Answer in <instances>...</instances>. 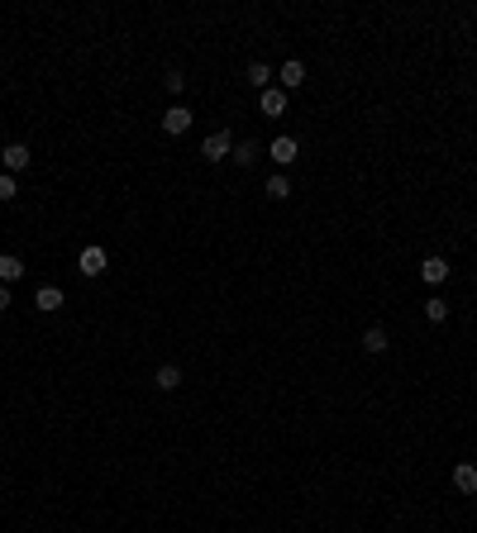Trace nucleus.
Masks as SVG:
<instances>
[{"mask_svg": "<svg viewBox=\"0 0 477 533\" xmlns=\"http://www.w3.org/2000/svg\"><path fill=\"white\" fill-rule=\"evenodd\" d=\"M229 153H234V139H229V129H215V134L201 143V157H206V162H224Z\"/></svg>", "mask_w": 477, "mask_h": 533, "instance_id": "f257e3e1", "label": "nucleus"}, {"mask_svg": "<svg viewBox=\"0 0 477 533\" xmlns=\"http://www.w3.org/2000/svg\"><path fill=\"white\" fill-rule=\"evenodd\" d=\"M268 157L277 162V167H291V162L301 157V143H296V139H286V134H277V139L268 143Z\"/></svg>", "mask_w": 477, "mask_h": 533, "instance_id": "f03ea898", "label": "nucleus"}, {"mask_svg": "<svg viewBox=\"0 0 477 533\" xmlns=\"http://www.w3.org/2000/svg\"><path fill=\"white\" fill-rule=\"evenodd\" d=\"M187 129H191V110H187V105L162 110V134H172V139H177V134H187Z\"/></svg>", "mask_w": 477, "mask_h": 533, "instance_id": "7ed1b4c3", "label": "nucleus"}, {"mask_svg": "<svg viewBox=\"0 0 477 533\" xmlns=\"http://www.w3.org/2000/svg\"><path fill=\"white\" fill-rule=\"evenodd\" d=\"M77 266H81V276H100L105 271V248H81V257H77Z\"/></svg>", "mask_w": 477, "mask_h": 533, "instance_id": "20e7f679", "label": "nucleus"}, {"mask_svg": "<svg viewBox=\"0 0 477 533\" xmlns=\"http://www.w3.org/2000/svg\"><path fill=\"white\" fill-rule=\"evenodd\" d=\"M5 172L15 176V172H24V167H29V148H24V143H5Z\"/></svg>", "mask_w": 477, "mask_h": 533, "instance_id": "39448f33", "label": "nucleus"}, {"mask_svg": "<svg viewBox=\"0 0 477 533\" xmlns=\"http://www.w3.org/2000/svg\"><path fill=\"white\" fill-rule=\"evenodd\" d=\"M33 305H38L43 314L63 310V286H38V291H33Z\"/></svg>", "mask_w": 477, "mask_h": 533, "instance_id": "423d86ee", "label": "nucleus"}, {"mask_svg": "<svg viewBox=\"0 0 477 533\" xmlns=\"http://www.w3.org/2000/svg\"><path fill=\"white\" fill-rule=\"evenodd\" d=\"M444 276H449V262H444V257H425V262H420V281H425V286H439Z\"/></svg>", "mask_w": 477, "mask_h": 533, "instance_id": "0eeeda50", "label": "nucleus"}, {"mask_svg": "<svg viewBox=\"0 0 477 533\" xmlns=\"http://www.w3.org/2000/svg\"><path fill=\"white\" fill-rule=\"evenodd\" d=\"M24 276V262H19L15 252H0V286H15Z\"/></svg>", "mask_w": 477, "mask_h": 533, "instance_id": "6e6552de", "label": "nucleus"}, {"mask_svg": "<svg viewBox=\"0 0 477 533\" xmlns=\"http://www.w3.org/2000/svg\"><path fill=\"white\" fill-rule=\"evenodd\" d=\"M454 486H458L463 495H477V467L473 462H458V467H454Z\"/></svg>", "mask_w": 477, "mask_h": 533, "instance_id": "1a4fd4ad", "label": "nucleus"}, {"mask_svg": "<svg viewBox=\"0 0 477 533\" xmlns=\"http://www.w3.org/2000/svg\"><path fill=\"white\" fill-rule=\"evenodd\" d=\"M153 386H158V391H177V386H182V367L162 362L158 372H153Z\"/></svg>", "mask_w": 477, "mask_h": 533, "instance_id": "9d476101", "label": "nucleus"}, {"mask_svg": "<svg viewBox=\"0 0 477 533\" xmlns=\"http://www.w3.org/2000/svg\"><path fill=\"white\" fill-rule=\"evenodd\" d=\"M277 77H282V91H296V86H305V67L301 63H282Z\"/></svg>", "mask_w": 477, "mask_h": 533, "instance_id": "9b49d317", "label": "nucleus"}, {"mask_svg": "<svg viewBox=\"0 0 477 533\" xmlns=\"http://www.w3.org/2000/svg\"><path fill=\"white\" fill-rule=\"evenodd\" d=\"M263 114H286V91L282 86H268V91H263Z\"/></svg>", "mask_w": 477, "mask_h": 533, "instance_id": "f8f14e48", "label": "nucleus"}, {"mask_svg": "<svg viewBox=\"0 0 477 533\" xmlns=\"http://www.w3.org/2000/svg\"><path fill=\"white\" fill-rule=\"evenodd\" d=\"M363 348H367V352H387V348H392V338H387V329H382V324H372V329L363 333Z\"/></svg>", "mask_w": 477, "mask_h": 533, "instance_id": "ddd939ff", "label": "nucleus"}, {"mask_svg": "<svg viewBox=\"0 0 477 533\" xmlns=\"http://www.w3.org/2000/svg\"><path fill=\"white\" fill-rule=\"evenodd\" d=\"M248 86L268 91V86H272V67H268V63H248Z\"/></svg>", "mask_w": 477, "mask_h": 533, "instance_id": "4468645a", "label": "nucleus"}, {"mask_svg": "<svg viewBox=\"0 0 477 533\" xmlns=\"http://www.w3.org/2000/svg\"><path fill=\"white\" fill-rule=\"evenodd\" d=\"M229 157H238V167H248V162H258V157H263V148H258L253 139H243V143H238V148H234Z\"/></svg>", "mask_w": 477, "mask_h": 533, "instance_id": "2eb2a0df", "label": "nucleus"}, {"mask_svg": "<svg viewBox=\"0 0 477 533\" xmlns=\"http://www.w3.org/2000/svg\"><path fill=\"white\" fill-rule=\"evenodd\" d=\"M263 190H268L272 200H286V195H291V181H286L282 172H272V176H268V186H263Z\"/></svg>", "mask_w": 477, "mask_h": 533, "instance_id": "dca6fc26", "label": "nucleus"}, {"mask_svg": "<svg viewBox=\"0 0 477 533\" xmlns=\"http://www.w3.org/2000/svg\"><path fill=\"white\" fill-rule=\"evenodd\" d=\"M425 319H429V324H444V319H449V300L429 296V305H425Z\"/></svg>", "mask_w": 477, "mask_h": 533, "instance_id": "f3484780", "label": "nucleus"}, {"mask_svg": "<svg viewBox=\"0 0 477 533\" xmlns=\"http://www.w3.org/2000/svg\"><path fill=\"white\" fill-rule=\"evenodd\" d=\"M15 195H19V186H15V176L5 172L0 176V200H15Z\"/></svg>", "mask_w": 477, "mask_h": 533, "instance_id": "a211bd4d", "label": "nucleus"}, {"mask_svg": "<svg viewBox=\"0 0 477 533\" xmlns=\"http://www.w3.org/2000/svg\"><path fill=\"white\" fill-rule=\"evenodd\" d=\"M162 81H167V91H182V86H187V77H182V72H167Z\"/></svg>", "mask_w": 477, "mask_h": 533, "instance_id": "6ab92c4d", "label": "nucleus"}, {"mask_svg": "<svg viewBox=\"0 0 477 533\" xmlns=\"http://www.w3.org/2000/svg\"><path fill=\"white\" fill-rule=\"evenodd\" d=\"M0 310H10V286H0Z\"/></svg>", "mask_w": 477, "mask_h": 533, "instance_id": "aec40b11", "label": "nucleus"}]
</instances>
